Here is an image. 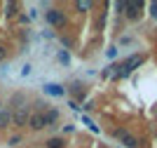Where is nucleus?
<instances>
[{
    "instance_id": "obj_1",
    "label": "nucleus",
    "mask_w": 157,
    "mask_h": 148,
    "mask_svg": "<svg viewBox=\"0 0 157 148\" xmlns=\"http://www.w3.org/2000/svg\"><path fill=\"white\" fill-rule=\"evenodd\" d=\"M45 21H47L49 28H56V31H61V33L71 26V17H68V12H66L63 7H59V5H52L49 10H45Z\"/></svg>"
},
{
    "instance_id": "obj_2",
    "label": "nucleus",
    "mask_w": 157,
    "mask_h": 148,
    "mask_svg": "<svg viewBox=\"0 0 157 148\" xmlns=\"http://www.w3.org/2000/svg\"><path fill=\"white\" fill-rule=\"evenodd\" d=\"M110 136H113V139H117L124 148H143V146H141V139H138L136 134H131L127 127H113Z\"/></svg>"
},
{
    "instance_id": "obj_3",
    "label": "nucleus",
    "mask_w": 157,
    "mask_h": 148,
    "mask_svg": "<svg viewBox=\"0 0 157 148\" xmlns=\"http://www.w3.org/2000/svg\"><path fill=\"white\" fill-rule=\"evenodd\" d=\"M66 87V94L71 97V101H75V103H80V101H85L87 99V94H89V90H87V85L82 82V80H71L68 85H63Z\"/></svg>"
},
{
    "instance_id": "obj_4",
    "label": "nucleus",
    "mask_w": 157,
    "mask_h": 148,
    "mask_svg": "<svg viewBox=\"0 0 157 148\" xmlns=\"http://www.w3.org/2000/svg\"><path fill=\"white\" fill-rule=\"evenodd\" d=\"M143 14H145V2H143V0H131V2H127L124 21H129V24H136V21L143 19Z\"/></svg>"
},
{
    "instance_id": "obj_5",
    "label": "nucleus",
    "mask_w": 157,
    "mask_h": 148,
    "mask_svg": "<svg viewBox=\"0 0 157 148\" xmlns=\"http://www.w3.org/2000/svg\"><path fill=\"white\" fill-rule=\"evenodd\" d=\"M33 108H31V101L26 103V106H21V108L12 110V127L14 129H24L28 127V118H31Z\"/></svg>"
},
{
    "instance_id": "obj_6",
    "label": "nucleus",
    "mask_w": 157,
    "mask_h": 148,
    "mask_svg": "<svg viewBox=\"0 0 157 148\" xmlns=\"http://www.w3.org/2000/svg\"><path fill=\"white\" fill-rule=\"evenodd\" d=\"M45 122H47V129H52V132H56V129H59L61 110L56 108V106H49V108L45 110Z\"/></svg>"
},
{
    "instance_id": "obj_7",
    "label": "nucleus",
    "mask_w": 157,
    "mask_h": 148,
    "mask_svg": "<svg viewBox=\"0 0 157 148\" xmlns=\"http://www.w3.org/2000/svg\"><path fill=\"white\" fill-rule=\"evenodd\" d=\"M28 129H31V132H45V129H47L45 113H40V110H33L31 118H28Z\"/></svg>"
},
{
    "instance_id": "obj_8",
    "label": "nucleus",
    "mask_w": 157,
    "mask_h": 148,
    "mask_svg": "<svg viewBox=\"0 0 157 148\" xmlns=\"http://www.w3.org/2000/svg\"><path fill=\"white\" fill-rule=\"evenodd\" d=\"M42 148H68V139L63 134H52L42 141Z\"/></svg>"
},
{
    "instance_id": "obj_9",
    "label": "nucleus",
    "mask_w": 157,
    "mask_h": 148,
    "mask_svg": "<svg viewBox=\"0 0 157 148\" xmlns=\"http://www.w3.org/2000/svg\"><path fill=\"white\" fill-rule=\"evenodd\" d=\"M26 103H28V94L26 92H14L12 97H10V101H7V108L17 110V108H21V106H26Z\"/></svg>"
},
{
    "instance_id": "obj_10",
    "label": "nucleus",
    "mask_w": 157,
    "mask_h": 148,
    "mask_svg": "<svg viewBox=\"0 0 157 148\" xmlns=\"http://www.w3.org/2000/svg\"><path fill=\"white\" fill-rule=\"evenodd\" d=\"M56 38H59V42L63 45L66 52H75V47H78V38H75L73 33H59Z\"/></svg>"
},
{
    "instance_id": "obj_11",
    "label": "nucleus",
    "mask_w": 157,
    "mask_h": 148,
    "mask_svg": "<svg viewBox=\"0 0 157 148\" xmlns=\"http://www.w3.org/2000/svg\"><path fill=\"white\" fill-rule=\"evenodd\" d=\"M108 2H103V5H101V12L96 14V19H94V31L96 33H101L105 28V21H108V12H105V10H108Z\"/></svg>"
},
{
    "instance_id": "obj_12",
    "label": "nucleus",
    "mask_w": 157,
    "mask_h": 148,
    "mask_svg": "<svg viewBox=\"0 0 157 148\" xmlns=\"http://www.w3.org/2000/svg\"><path fill=\"white\" fill-rule=\"evenodd\" d=\"M42 90H45V94H49V97H66V87L59 85V82H47Z\"/></svg>"
},
{
    "instance_id": "obj_13",
    "label": "nucleus",
    "mask_w": 157,
    "mask_h": 148,
    "mask_svg": "<svg viewBox=\"0 0 157 148\" xmlns=\"http://www.w3.org/2000/svg\"><path fill=\"white\" fill-rule=\"evenodd\" d=\"M7 127H12V110L7 106H2L0 108V132H5Z\"/></svg>"
},
{
    "instance_id": "obj_14",
    "label": "nucleus",
    "mask_w": 157,
    "mask_h": 148,
    "mask_svg": "<svg viewBox=\"0 0 157 148\" xmlns=\"http://www.w3.org/2000/svg\"><path fill=\"white\" fill-rule=\"evenodd\" d=\"M2 7H5V17H7V19H14V17H19V14H21V5H19V2H5Z\"/></svg>"
},
{
    "instance_id": "obj_15",
    "label": "nucleus",
    "mask_w": 157,
    "mask_h": 148,
    "mask_svg": "<svg viewBox=\"0 0 157 148\" xmlns=\"http://www.w3.org/2000/svg\"><path fill=\"white\" fill-rule=\"evenodd\" d=\"M94 2H87V0H78V2H73V10H75V12L78 14H87L89 12V10H94Z\"/></svg>"
},
{
    "instance_id": "obj_16",
    "label": "nucleus",
    "mask_w": 157,
    "mask_h": 148,
    "mask_svg": "<svg viewBox=\"0 0 157 148\" xmlns=\"http://www.w3.org/2000/svg\"><path fill=\"white\" fill-rule=\"evenodd\" d=\"M56 61H59L61 66H71V52H66V50H56Z\"/></svg>"
},
{
    "instance_id": "obj_17",
    "label": "nucleus",
    "mask_w": 157,
    "mask_h": 148,
    "mask_svg": "<svg viewBox=\"0 0 157 148\" xmlns=\"http://www.w3.org/2000/svg\"><path fill=\"white\" fill-rule=\"evenodd\" d=\"M19 143H24V134H21V132H19V134H12L10 139H7V146H10V148H17Z\"/></svg>"
},
{
    "instance_id": "obj_18",
    "label": "nucleus",
    "mask_w": 157,
    "mask_h": 148,
    "mask_svg": "<svg viewBox=\"0 0 157 148\" xmlns=\"http://www.w3.org/2000/svg\"><path fill=\"white\" fill-rule=\"evenodd\" d=\"M113 10L117 17H124V10H127V0H117V2H113Z\"/></svg>"
},
{
    "instance_id": "obj_19",
    "label": "nucleus",
    "mask_w": 157,
    "mask_h": 148,
    "mask_svg": "<svg viewBox=\"0 0 157 148\" xmlns=\"http://www.w3.org/2000/svg\"><path fill=\"white\" fill-rule=\"evenodd\" d=\"M145 7H148V14H150L152 19H157V0H152L150 5H145Z\"/></svg>"
},
{
    "instance_id": "obj_20",
    "label": "nucleus",
    "mask_w": 157,
    "mask_h": 148,
    "mask_svg": "<svg viewBox=\"0 0 157 148\" xmlns=\"http://www.w3.org/2000/svg\"><path fill=\"white\" fill-rule=\"evenodd\" d=\"M7 57H10V50H7V45H2V42H0V64H2V61H7Z\"/></svg>"
},
{
    "instance_id": "obj_21",
    "label": "nucleus",
    "mask_w": 157,
    "mask_h": 148,
    "mask_svg": "<svg viewBox=\"0 0 157 148\" xmlns=\"http://www.w3.org/2000/svg\"><path fill=\"white\" fill-rule=\"evenodd\" d=\"M17 21H19L21 26H28V21H31V17H28V14H24V12H21L19 17H17Z\"/></svg>"
},
{
    "instance_id": "obj_22",
    "label": "nucleus",
    "mask_w": 157,
    "mask_h": 148,
    "mask_svg": "<svg viewBox=\"0 0 157 148\" xmlns=\"http://www.w3.org/2000/svg\"><path fill=\"white\" fill-rule=\"evenodd\" d=\"M82 122H85L87 127L92 129V132H98V127H96V125H94V122H92V120H89V118H87V115H82Z\"/></svg>"
},
{
    "instance_id": "obj_23",
    "label": "nucleus",
    "mask_w": 157,
    "mask_h": 148,
    "mask_svg": "<svg viewBox=\"0 0 157 148\" xmlns=\"http://www.w3.org/2000/svg\"><path fill=\"white\" fill-rule=\"evenodd\" d=\"M105 57L108 59H117V47H108V50H105Z\"/></svg>"
},
{
    "instance_id": "obj_24",
    "label": "nucleus",
    "mask_w": 157,
    "mask_h": 148,
    "mask_svg": "<svg viewBox=\"0 0 157 148\" xmlns=\"http://www.w3.org/2000/svg\"><path fill=\"white\" fill-rule=\"evenodd\" d=\"M131 42H134L131 35H122V38H120V45H131Z\"/></svg>"
},
{
    "instance_id": "obj_25",
    "label": "nucleus",
    "mask_w": 157,
    "mask_h": 148,
    "mask_svg": "<svg viewBox=\"0 0 157 148\" xmlns=\"http://www.w3.org/2000/svg\"><path fill=\"white\" fill-rule=\"evenodd\" d=\"M31 68H33L31 64H26V66H24V68H21V78H26V75H31Z\"/></svg>"
},
{
    "instance_id": "obj_26",
    "label": "nucleus",
    "mask_w": 157,
    "mask_h": 148,
    "mask_svg": "<svg viewBox=\"0 0 157 148\" xmlns=\"http://www.w3.org/2000/svg\"><path fill=\"white\" fill-rule=\"evenodd\" d=\"M68 106H71V110H75V113H80V103H75V101H68Z\"/></svg>"
},
{
    "instance_id": "obj_27",
    "label": "nucleus",
    "mask_w": 157,
    "mask_h": 148,
    "mask_svg": "<svg viewBox=\"0 0 157 148\" xmlns=\"http://www.w3.org/2000/svg\"><path fill=\"white\" fill-rule=\"evenodd\" d=\"M71 132H75V125H66V127H63V134H71Z\"/></svg>"
},
{
    "instance_id": "obj_28",
    "label": "nucleus",
    "mask_w": 157,
    "mask_h": 148,
    "mask_svg": "<svg viewBox=\"0 0 157 148\" xmlns=\"http://www.w3.org/2000/svg\"><path fill=\"white\" fill-rule=\"evenodd\" d=\"M82 108H85V110H92V108H94V101H87L85 106H82Z\"/></svg>"
},
{
    "instance_id": "obj_29",
    "label": "nucleus",
    "mask_w": 157,
    "mask_h": 148,
    "mask_svg": "<svg viewBox=\"0 0 157 148\" xmlns=\"http://www.w3.org/2000/svg\"><path fill=\"white\" fill-rule=\"evenodd\" d=\"M2 106H5V103H2V99H0V108H2Z\"/></svg>"
}]
</instances>
